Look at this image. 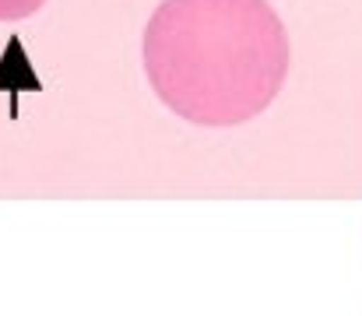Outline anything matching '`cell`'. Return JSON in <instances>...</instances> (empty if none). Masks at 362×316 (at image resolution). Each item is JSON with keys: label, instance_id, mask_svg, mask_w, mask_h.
<instances>
[{"label": "cell", "instance_id": "6da1fadb", "mask_svg": "<svg viewBox=\"0 0 362 316\" xmlns=\"http://www.w3.org/2000/svg\"><path fill=\"white\" fill-rule=\"evenodd\" d=\"M158 99L194 123H243L288 74V39L267 0H162L144 28Z\"/></svg>", "mask_w": 362, "mask_h": 316}, {"label": "cell", "instance_id": "7a4b0ae2", "mask_svg": "<svg viewBox=\"0 0 362 316\" xmlns=\"http://www.w3.org/2000/svg\"><path fill=\"white\" fill-rule=\"evenodd\" d=\"M46 0H0V21H18V18H28L42 7Z\"/></svg>", "mask_w": 362, "mask_h": 316}]
</instances>
